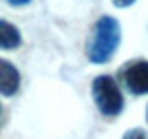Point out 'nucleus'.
<instances>
[{"instance_id":"obj_8","label":"nucleus","mask_w":148,"mask_h":139,"mask_svg":"<svg viewBox=\"0 0 148 139\" xmlns=\"http://www.w3.org/2000/svg\"><path fill=\"white\" fill-rule=\"evenodd\" d=\"M7 5H11V7H27L31 5V0H5Z\"/></svg>"},{"instance_id":"obj_5","label":"nucleus","mask_w":148,"mask_h":139,"mask_svg":"<svg viewBox=\"0 0 148 139\" xmlns=\"http://www.w3.org/2000/svg\"><path fill=\"white\" fill-rule=\"evenodd\" d=\"M22 47V33L16 24L0 18V51H18Z\"/></svg>"},{"instance_id":"obj_9","label":"nucleus","mask_w":148,"mask_h":139,"mask_svg":"<svg viewBox=\"0 0 148 139\" xmlns=\"http://www.w3.org/2000/svg\"><path fill=\"white\" fill-rule=\"evenodd\" d=\"M0 121H2V104H0Z\"/></svg>"},{"instance_id":"obj_2","label":"nucleus","mask_w":148,"mask_h":139,"mask_svg":"<svg viewBox=\"0 0 148 139\" xmlns=\"http://www.w3.org/2000/svg\"><path fill=\"white\" fill-rule=\"evenodd\" d=\"M91 97L95 102V108L99 110V115L108 117V119L119 117L124 113V108H126V99H124L122 86L117 84V79L113 75H106V73L93 77Z\"/></svg>"},{"instance_id":"obj_1","label":"nucleus","mask_w":148,"mask_h":139,"mask_svg":"<svg viewBox=\"0 0 148 139\" xmlns=\"http://www.w3.org/2000/svg\"><path fill=\"white\" fill-rule=\"evenodd\" d=\"M122 44V24L113 16H99L86 38V58L91 64H108Z\"/></svg>"},{"instance_id":"obj_7","label":"nucleus","mask_w":148,"mask_h":139,"mask_svg":"<svg viewBox=\"0 0 148 139\" xmlns=\"http://www.w3.org/2000/svg\"><path fill=\"white\" fill-rule=\"evenodd\" d=\"M113 7H117V9H128V7H133L137 2V0H111Z\"/></svg>"},{"instance_id":"obj_3","label":"nucleus","mask_w":148,"mask_h":139,"mask_svg":"<svg viewBox=\"0 0 148 139\" xmlns=\"http://www.w3.org/2000/svg\"><path fill=\"white\" fill-rule=\"evenodd\" d=\"M119 86H124L130 95H148V60L144 58H135L122 64L117 71Z\"/></svg>"},{"instance_id":"obj_4","label":"nucleus","mask_w":148,"mask_h":139,"mask_svg":"<svg viewBox=\"0 0 148 139\" xmlns=\"http://www.w3.org/2000/svg\"><path fill=\"white\" fill-rule=\"evenodd\" d=\"M20 82H22V75H20L18 66L13 62L0 58V95L13 97L20 91Z\"/></svg>"},{"instance_id":"obj_10","label":"nucleus","mask_w":148,"mask_h":139,"mask_svg":"<svg viewBox=\"0 0 148 139\" xmlns=\"http://www.w3.org/2000/svg\"><path fill=\"white\" fill-rule=\"evenodd\" d=\"M146 121H148V106H146Z\"/></svg>"},{"instance_id":"obj_6","label":"nucleus","mask_w":148,"mask_h":139,"mask_svg":"<svg viewBox=\"0 0 148 139\" xmlns=\"http://www.w3.org/2000/svg\"><path fill=\"white\" fill-rule=\"evenodd\" d=\"M122 139H148V133L144 128H130L122 135Z\"/></svg>"}]
</instances>
